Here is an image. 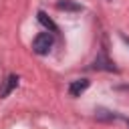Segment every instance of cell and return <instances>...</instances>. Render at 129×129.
Returning <instances> with one entry per match:
<instances>
[{"label":"cell","instance_id":"obj_5","mask_svg":"<svg viewBox=\"0 0 129 129\" xmlns=\"http://www.w3.org/2000/svg\"><path fill=\"white\" fill-rule=\"evenodd\" d=\"M18 85V77L16 75H10L8 79H6V85H4V89L0 91V97H6V95H10L12 93V89Z\"/></svg>","mask_w":129,"mask_h":129},{"label":"cell","instance_id":"obj_7","mask_svg":"<svg viewBox=\"0 0 129 129\" xmlns=\"http://www.w3.org/2000/svg\"><path fill=\"white\" fill-rule=\"evenodd\" d=\"M95 113H97V119H101V121H113L115 119V115L111 111H107V109H97Z\"/></svg>","mask_w":129,"mask_h":129},{"label":"cell","instance_id":"obj_6","mask_svg":"<svg viewBox=\"0 0 129 129\" xmlns=\"http://www.w3.org/2000/svg\"><path fill=\"white\" fill-rule=\"evenodd\" d=\"M38 22H40L44 28H48L50 32H58V26H56V24H54V22H52L44 12H38Z\"/></svg>","mask_w":129,"mask_h":129},{"label":"cell","instance_id":"obj_2","mask_svg":"<svg viewBox=\"0 0 129 129\" xmlns=\"http://www.w3.org/2000/svg\"><path fill=\"white\" fill-rule=\"evenodd\" d=\"M93 69H95V71H117V67L109 60V56H107L105 52H101V54L95 56V60H93Z\"/></svg>","mask_w":129,"mask_h":129},{"label":"cell","instance_id":"obj_8","mask_svg":"<svg viewBox=\"0 0 129 129\" xmlns=\"http://www.w3.org/2000/svg\"><path fill=\"white\" fill-rule=\"evenodd\" d=\"M127 125H129V119H127Z\"/></svg>","mask_w":129,"mask_h":129},{"label":"cell","instance_id":"obj_1","mask_svg":"<svg viewBox=\"0 0 129 129\" xmlns=\"http://www.w3.org/2000/svg\"><path fill=\"white\" fill-rule=\"evenodd\" d=\"M52 42H54V38H52L50 32H40V34L32 40V50H34L36 54H46V52L52 48Z\"/></svg>","mask_w":129,"mask_h":129},{"label":"cell","instance_id":"obj_4","mask_svg":"<svg viewBox=\"0 0 129 129\" xmlns=\"http://www.w3.org/2000/svg\"><path fill=\"white\" fill-rule=\"evenodd\" d=\"M56 8L58 10H69V12H81L83 10V6L77 4L75 0H58L56 2Z\"/></svg>","mask_w":129,"mask_h":129},{"label":"cell","instance_id":"obj_3","mask_svg":"<svg viewBox=\"0 0 129 129\" xmlns=\"http://www.w3.org/2000/svg\"><path fill=\"white\" fill-rule=\"evenodd\" d=\"M89 89V81L87 79H79V81H73L71 87H69V95L71 97H81V93H85Z\"/></svg>","mask_w":129,"mask_h":129}]
</instances>
